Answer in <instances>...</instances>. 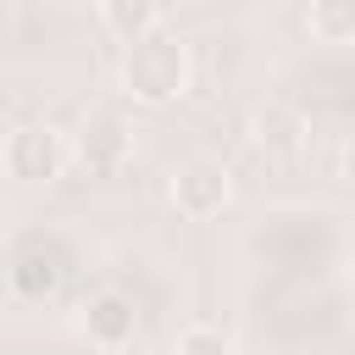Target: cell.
<instances>
[{"label": "cell", "mask_w": 355, "mask_h": 355, "mask_svg": "<svg viewBox=\"0 0 355 355\" xmlns=\"http://www.w3.org/2000/svg\"><path fill=\"white\" fill-rule=\"evenodd\" d=\"M0 161H6V178L39 189V183H55L78 155H72V133H61L55 122H17L0 144Z\"/></svg>", "instance_id": "7a4b0ae2"}, {"label": "cell", "mask_w": 355, "mask_h": 355, "mask_svg": "<svg viewBox=\"0 0 355 355\" xmlns=\"http://www.w3.org/2000/svg\"><path fill=\"white\" fill-rule=\"evenodd\" d=\"M172 355H233V338L216 333V327H183Z\"/></svg>", "instance_id": "30bf717a"}, {"label": "cell", "mask_w": 355, "mask_h": 355, "mask_svg": "<svg viewBox=\"0 0 355 355\" xmlns=\"http://www.w3.org/2000/svg\"><path fill=\"white\" fill-rule=\"evenodd\" d=\"M305 133H311V122H305L300 105H288V100H266V105L250 111V144H255L266 161H294V155L305 150Z\"/></svg>", "instance_id": "8992f818"}, {"label": "cell", "mask_w": 355, "mask_h": 355, "mask_svg": "<svg viewBox=\"0 0 355 355\" xmlns=\"http://www.w3.org/2000/svg\"><path fill=\"white\" fill-rule=\"evenodd\" d=\"M72 155L89 172H122L128 155H133V128L116 111H89L78 122V133H72Z\"/></svg>", "instance_id": "5b68a950"}, {"label": "cell", "mask_w": 355, "mask_h": 355, "mask_svg": "<svg viewBox=\"0 0 355 355\" xmlns=\"http://www.w3.org/2000/svg\"><path fill=\"white\" fill-rule=\"evenodd\" d=\"M55 283H61V266L55 261L17 255V266H11V294L17 300H44V294H55Z\"/></svg>", "instance_id": "9c48e42d"}, {"label": "cell", "mask_w": 355, "mask_h": 355, "mask_svg": "<svg viewBox=\"0 0 355 355\" xmlns=\"http://www.w3.org/2000/svg\"><path fill=\"white\" fill-rule=\"evenodd\" d=\"M100 28L116 39V44H139L150 33L166 28V6L161 0H100Z\"/></svg>", "instance_id": "52a82bcc"}, {"label": "cell", "mask_w": 355, "mask_h": 355, "mask_svg": "<svg viewBox=\"0 0 355 355\" xmlns=\"http://www.w3.org/2000/svg\"><path fill=\"white\" fill-rule=\"evenodd\" d=\"M78 333H83L100 355L128 349V344L139 338V305H133V294H122V288H94V294L78 305Z\"/></svg>", "instance_id": "277c9868"}, {"label": "cell", "mask_w": 355, "mask_h": 355, "mask_svg": "<svg viewBox=\"0 0 355 355\" xmlns=\"http://www.w3.org/2000/svg\"><path fill=\"white\" fill-rule=\"evenodd\" d=\"M166 200H172V211L189 216V222L222 216V211L233 205V172H227V161H216V155H189V161H178L172 178H166Z\"/></svg>", "instance_id": "3957f363"}, {"label": "cell", "mask_w": 355, "mask_h": 355, "mask_svg": "<svg viewBox=\"0 0 355 355\" xmlns=\"http://www.w3.org/2000/svg\"><path fill=\"white\" fill-rule=\"evenodd\" d=\"M189 83H194V61H189V44L172 28H161L139 44H122V55H116V89L133 105L161 111V105L183 100Z\"/></svg>", "instance_id": "6da1fadb"}, {"label": "cell", "mask_w": 355, "mask_h": 355, "mask_svg": "<svg viewBox=\"0 0 355 355\" xmlns=\"http://www.w3.org/2000/svg\"><path fill=\"white\" fill-rule=\"evenodd\" d=\"M338 178H344V183L355 189V139H349V144L338 150Z\"/></svg>", "instance_id": "8fae6325"}, {"label": "cell", "mask_w": 355, "mask_h": 355, "mask_svg": "<svg viewBox=\"0 0 355 355\" xmlns=\"http://www.w3.org/2000/svg\"><path fill=\"white\" fill-rule=\"evenodd\" d=\"M305 33L316 44H355V0H311Z\"/></svg>", "instance_id": "ba28073f"}]
</instances>
